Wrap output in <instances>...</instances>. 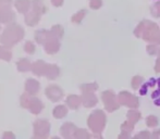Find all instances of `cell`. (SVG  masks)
Here are the masks:
<instances>
[{"mask_svg":"<svg viewBox=\"0 0 160 139\" xmlns=\"http://www.w3.org/2000/svg\"><path fill=\"white\" fill-rule=\"evenodd\" d=\"M25 32L19 24H10L8 25L0 36V44L9 48H12L14 45L21 41L24 38Z\"/></svg>","mask_w":160,"mask_h":139,"instance_id":"1","label":"cell"},{"mask_svg":"<svg viewBox=\"0 0 160 139\" xmlns=\"http://www.w3.org/2000/svg\"><path fill=\"white\" fill-rule=\"evenodd\" d=\"M46 6L42 0H33L32 1V10L26 13L25 23L28 26H35L38 24L40 17L46 13Z\"/></svg>","mask_w":160,"mask_h":139,"instance_id":"2","label":"cell"},{"mask_svg":"<svg viewBox=\"0 0 160 139\" xmlns=\"http://www.w3.org/2000/svg\"><path fill=\"white\" fill-rule=\"evenodd\" d=\"M20 103H21L22 108L30 110L31 113L35 114V115L39 114L45 108L42 100L38 99L36 96H32L28 93H23V95L21 96V98H20Z\"/></svg>","mask_w":160,"mask_h":139,"instance_id":"3","label":"cell"},{"mask_svg":"<svg viewBox=\"0 0 160 139\" xmlns=\"http://www.w3.org/2000/svg\"><path fill=\"white\" fill-rule=\"evenodd\" d=\"M14 19L15 13L12 10V0H0V23H11Z\"/></svg>","mask_w":160,"mask_h":139,"instance_id":"4","label":"cell"},{"mask_svg":"<svg viewBox=\"0 0 160 139\" xmlns=\"http://www.w3.org/2000/svg\"><path fill=\"white\" fill-rule=\"evenodd\" d=\"M50 131V124L46 120H36L34 122V137L47 138Z\"/></svg>","mask_w":160,"mask_h":139,"instance_id":"5","label":"cell"},{"mask_svg":"<svg viewBox=\"0 0 160 139\" xmlns=\"http://www.w3.org/2000/svg\"><path fill=\"white\" fill-rule=\"evenodd\" d=\"M53 37H57V38L60 37L53 28L51 31L39 30L35 32V40H36V42L39 45H45L49 39H51V38H53Z\"/></svg>","mask_w":160,"mask_h":139,"instance_id":"6","label":"cell"},{"mask_svg":"<svg viewBox=\"0 0 160 139\" xmlns=\"http://www.w3.org/2000/svg\"><path fill=\"white\" fill-rule=\"evenodd\" d=\"M49 64H47L42 60H37L36 62H34L32 64V72L35 74L36 76H45L46 77V74L48 72Z\"/></svg>","mask_w":160,"mask_h":139,"instance_id":"7","label":"cell"},{"mask_svg":"<svg viewBox=\"0 0 160 139\" xmlns=\"http://www.w3.org/2000/svg\"><path fill=\"white\" fill-rule=\"evenodd\" d=\"M45 93H46L47 98L52 102H57L58 100H60L62 98V90L56 85L47 87L46 90H45Z\"/></svg>","mask_w":160,"mask_h":139,"instance_id":"8","label":"cell"},{"mask_svg":"<svg viewBox=\"0 0 160 139\" xmlns=\"http://www.w3.org/2000/svg\"><path fill=\"white\" fill-rule=\"evenodd\" d=\"M40 89V84L38 80L30 78L25 82V93H30L32 96H36Z\"/></svg>","mask_w":160,"mask_h":139,"instance_id":"9","label":"cell"},{"mask_svg":"<svg viewBox=\"0 0 160 139\" xmlns=\"http://www.w3.org/2000/svg\"><path fill=\"white\" fill-rule=\"evenodd\" d=\"M14 7L19 13L26 14L32 7V0H15Z\"/></svg>","mask_w":160,"mask_h":139,"instance_id":"10","label":"cell"},{"mask_svg":"<svg viewBox=\"0 0 160 139\" xmlns=\"http://www.w3.org/2000/svg\"><path fill=\"white\" fill-rule=\"evenodd\" d=\"M60 48V44L58 42L57 37H53L51 39H49L46 44L44 45V49L48 55H53L56 53Z\"/></svg>","mask_w":160,"mask_h":139,"instance_id":"11","label":"cell"},{"mask_svg":"<svg viewBox=\"0 0 160 139\" xmlns=\"http://www.w3.org/2000/svg\"><path fill=\"white\" fill-rule=\"evenodd\" d=\"M17 66L19 72H22V73L32 71V63H31V61L28 59H21L18 62Z\"/></svg>","mask_w":160,"mask_h":139,"instance_id":"12","label":"cell"},{"mask_svg":"<svg viewBox=\"0 0 160 139\" xmlns=\"http://www.w3.org/2000/svg\"><path fill=\"white\" fill-rule=\"evenodd\" d=\"M11 58H12V52H11L10 48L1 45L0 46V60L9 62L11 60Z\"/></svg>","mask_w":160,"mask_h":139,"instance_id":"13","label":"cell"},{"mask_svg":"<svg viewBox=\"0 0 160 139\" xmlns=\"http://www.w3.org/2000/svg\"><path fill=\"white\" fill-rule=\"evenodd\" d=\"M58 75H59V69L57 68V65L49 64V69L46 74V77L48 78V79H55Z\"/></svg>","mask_w":160,"mask_h":139,"instance_id":"14","label":"cell"},{"mask_svg":"<svg viewBox=\"0 0 160 139\" xmlns=\"http://www.w3.org/2000/svg\"><path fill=\"white\" fill-rule=\"evenodd\" d=\"M35 50H36V47H35V45H34V42L31 41V40H28V41L25 42V45H24V51H25L26 53H28V55H34Z\"/></svg>","mask_w":160,"mask_h":139,"instance_id":"15","label":"cell"},{"mask_svg":"<svg viewBox=\"0 0 160 139\" xmlns=\"http://www.w3.org/2000/svg\"><path fill=\"white\" fill-rule=\"evenodd\" d=\"M65 113H67V110H65L64 107H57L55 108V110H53V116H55L56 118H61L63 117L65 115Z\"/></svg>","mask_w":160,"mask_h":139,"instance_id":"16","label":"cell"},{"mask_svg":"<svg viewBox=\"0 0 160 139\" xmlns=\"http://www.w3.org/2000/svg\"><path fill=\"white\" fill-rule=\"evenodd\" d=\"M2 137H3V139H14L15 135L13 133H11V132H6Z\"/></svg>","mask_w":160,"mask_h":139,"instance_id":"17","label":"cell"},{"mask_svg":"<svg viewBox=\"0 0 160 139\" xmlns=\"http://www.w3.org/2000/svg\"><path fill=\"white\" fill-rule=\"evenodd\" d=\"M51 2L55 7H59L62 4V0H51Z\"/></svg>","mask_w":160,"mask_h":139,"instance_id":"18","label":"cell"},{"mask_svg":"<svg viewBox=\"0 0 160 139\" xmlns=\"http://www.w3.org/2000/svg\"><path fill=\"white\" fill-rule=\"evenodd\" d=\"M0 30H1V26H0Z\"/></svg>","mask_w":160,"mask_h":139,"instance_id":"19","label":"cell"}]
</instances>
